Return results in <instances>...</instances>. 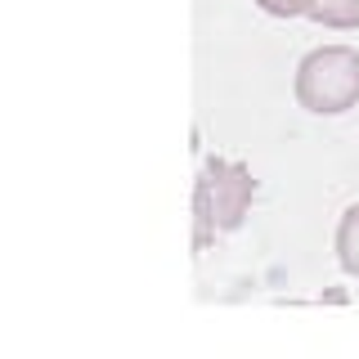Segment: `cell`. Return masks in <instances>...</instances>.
<instances>
[{"label": "cell", "instance_id": "obj_1", "mask_svg": "<svg viewBox=\"0 0 359 359\" xmlns=\"http://www.w3.org/2000/svg\"><path fill=\"white\" fill-rule=\"evenodd\" d=\"M256 175L233 157H207L194 184V252H202L216 233L238 229L252 211Z\"/></svg>", "mask_w": 359, "mask_h": 359}, {"label": "cell", "instance_id": "obj_2", "mask_svg": "<svg viewBox=\"0 0 359 359\" xmlns=\"http://www.w3.org/2000/svg\"><path fill=\"white\" fill-rule=\"evenodd\" d=\"M297 104L319 117H337L359 104V50L351 45H319L297 63Z\"/></svg>", "mask_w": 359, "mask_h": 359}, {"label": "cell", "instance_id": "obj_3", "mask_svg": "<svg viewBox=\"0 0 359 359\" xmlns=\"http://www.w3.org/2000/svg\"><path fill=\"white\" fill-rule=\"evenodd\" d=\"M332 247H337V265H341L351 278H359V202H355V207H346V216L337 220Z\"/></svg>", "mask_w": 359, "mask_h": 359}, {"label": "cell", "instance_id": "obj_4", "mask_svg": "<svg viewBox=\"0 0 359 359\" xmlns=\"http://www.w3.org/2000/svg\"><path fill=\"white\" fill-rule=\"evenodd\" d=\"M310 18L319 22V27L351 32V27H359V0H314Z\"/></svg>", "mask_w": 359, "mask_h": 359}, {"label": "cell", "instance_id": "obj_5", "mask_svg": "<svg viewBox=\"0 0 359 359\" xmlns=\"http://www.w3.org/2000/svg\"><path fill=\"white\" fill-rule=\"evenodd\" d=\"M256 5H261L265 14H274V18H310L314 0H256Z\"/></svg>", "mask_w": 359, "mask_h": 359}]
</instances>
